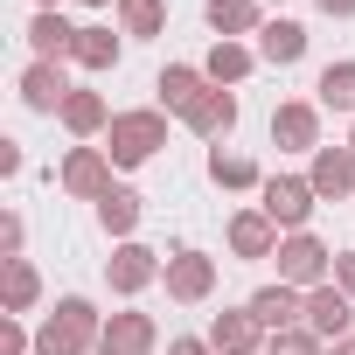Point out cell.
<instances>
[{
	"instance_id": "3957f363",
	"label": "cell",
	"mask_w": 355,
	"mask_h": 355,
	"mask_svg": "<svg viewBox=\"0 0 355 355\" xmlns=\"http://www.w3.org/2000/svg\"><path fill=\"white\" fill-rule=\"evenodd\" d=\"M265 49H272V56H300V28H272Z\"/></svg>"
},
{
	"instance_id": "52a82bcc",
	"label": "cell",
	"mask_w": 355,
	"mask_h": 355,
	"mask_svg": "<svg viewBox=\"0 0 355 355\" xmlns=\"http://www.w3.org/2000/svg\"><path fill=\"white\" fill-rule=\"evenodd\" d=\"M327 8H348V0H327Z\"/></svg>"
},
{
	"instance_id": "277c9868",
	"label": "cell",
	"mask_w": 355,
	"mask_h": 355,
	"mask_svg": "<svg viewBox=\"0 0 355 355\" xmlns=\"http://www.w3.org/2000/svg\"><path fill=\"white\" fill-rule=\"evenodd\" d=\"M286 265H293V272H313V265H320V251H313V244H293V251H286Z\"/></svg>"
},
{
	"instance_id": "ba28073f",
	"label": "cell",
	"mask_w": 355,
	"mask_h": 355,
	"mask_svg": "<svg viewBox=\"0 0 355 355\" xmlns=\"http://www.w3.org/2000/svg\"><path fill=\"white\" fill-rule=\"evenodd\" d=\"M348 355H355V348H348Z\"/></svg>"
},
{
	"instance_id": "5b68a950",
	"label": "cell",
	"mask_w": 355,
	"mask_h": 355,
	"mask_svg": "<svg viewBox=\"0 0 355 355\" xmlns=\"http://www.w3.org/2000/svg\"><path fill=\"white\" fill-rule=\"evenodd\" d=\"M258 313H265V320H286V313H293V300H286V293H265V300H258Z\"/></svg>"
},
{
	"instance_id": "7a4b0ae2",
	"label": "cell",
	"mask_w": 355,
	"mask_h": 355,
	"mask_svg": "<svg viewBox=\"0 0 355 355\" xmlns=\"http://www.w3.org/2000/svg\"><path fill=\"white\" fill-rule=\"evenodd\" d=\"M334 105H355V70H327V84H320Z\"/></svg>"
},
{
	"instance_id": "6da1fadb",
	"label": "cell",
	"mask_w": 355,
	"mask_h": 355,
	"mask_svg": "<svg viewBox=\"0 0 355 355\" xmlns=\"http://www.w3.org/2000/svg\"><path fill=\"white\" fill-rule=\"evenodd\" d=\"M272 216H286V223H300V216H306V189H293V182H279V189H272Z\"/></svg>"
},
{
	"instance_id": "8992f818",
	"label": "cell",
	"mask_w": 355,
	"mask_h": 355,
	"mask_svg": "<svg viewBox=\"0 0 355 355\" xmlns=\"http://www.w3.org/2000/svg\"><path fill=\"white\" fill-rule=\"evenodd\" d=\"M313 313H320V327H341L348 313H341V300H313Z\"/></svg>"
}]
</instances>
